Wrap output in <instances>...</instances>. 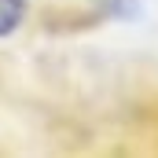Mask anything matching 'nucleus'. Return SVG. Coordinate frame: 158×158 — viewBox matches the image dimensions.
Returning <instances> with one entry per match:
<instances>
[{
  "instance_id": "f257e3e1",
  "label": "nucleus",
  "mask_w": 158,
  "mask_h": 158,
  "mask_svg": "<svg viewBox=\"0 0 158 158\" xmlns=\"http://www.w3.org/2000/svg\"><path fill=\"white\" fill-rule=\"evenodd\" d=\"M26 22V0H0V37L15 33Z\"/></svg>"
}]
</instances>
